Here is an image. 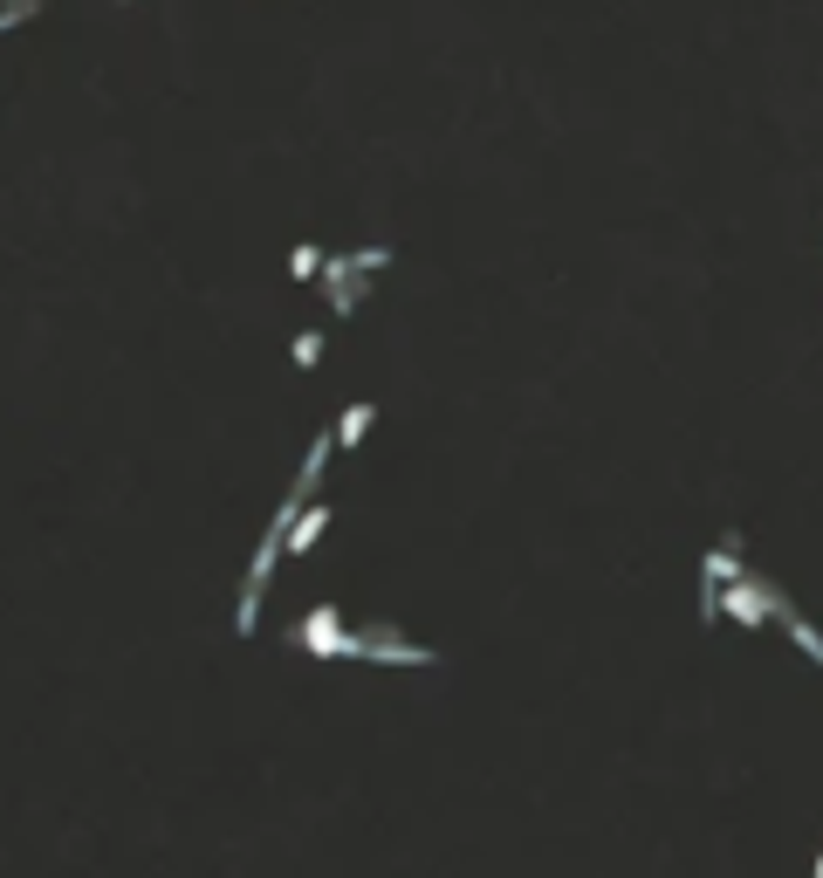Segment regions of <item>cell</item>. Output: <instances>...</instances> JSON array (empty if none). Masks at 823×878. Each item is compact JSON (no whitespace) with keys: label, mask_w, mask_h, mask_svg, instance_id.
Here are the masks:
<instances>
[{"label":"cell","mask_w":823,"mask_h":878,"mask_svg":"<svg viewBox=\"0 0 823 878\" xmlns=\"http://www.w3.org/2000/svg\"><path fill=\"white\" fill-rule=\"evenodd\" d=\"M295 645L302 652H316V659H364V632H344V617L337 604H316L295 625Z\"/></svg>","instance_id":"cell-1"},{"label":"cell","mask_w":823,"mask_h":878,"mask_svg":"<svg viewBox=\"0 0 823 878\" xmlns=\"http://www.w3.org/2000/svg\"><path fill=\"white\" fill-rule=\"evenodd\" d=\"M364 659H378V666H440V652H432V645H405L392 625H378V632L364 638Z\"/></svg>","instance_id":"cell-2"},{"label":"cell","mask_w":823,"mask_h":878,"mask_svg":"<svg viewBox=\"0 0 823 878\" xmlns=\"http://www.w3.org/2000/svg\"><path fill=\"white\" fill-rule=\"evenodd\" d=\"M776 617H783V625H789V638H796V645H803V652L816 659V673H823V632H816V625H810V617H803V611H796V604H783Z\"/></svg>","instance_id":"cell-3"},{"label":"cell","mask_w":823,"mask_h":878,"mask_svg":"<svg viewBox=\"0 0 823 878\" xmlns=\"http://www.w3.org/2000/svg\"><path fill=\"white\" fill-rule=\"evenodd\" d=\"M323 529H329V501H323V508H302V515H295V529H289V556H302Z\"/></svg>","instance_id":"cell-4"},{"label":"cell","mask_w":823,"mask_h":878,"mask_svg":"<svg viewBox=\"0 0 823 878\" xmlns=\"http://www.w3.org/2000/svg\"><path fill=\"white\" fill-rule=\"evenodd\" d=\"M329 447H337V432H316V439H309V460H302V495H316V481H323V460H329Z\"/></svg>","instance_id":"cell-5"},{"label":"cell","mask_w":823,"mask_h":878,"mask_svg":"<svg viewBox=\"0 0 823 878\" xmlns=\"http://www.w3.org/2000/svg\"><path fill=\"white\" fill-rule=\"evenodd\" d=\"M364 426H371V405H350L344 419H337V447H357V439H364Z\"/></svg>","instance_id":"cell-6"},{"label":"cell","mask_w":823,"mask_h":878,"mask_svg":"<svg viewBox=\"0 0 823 878\" xmlns=\"http://www.w3.org/2000/svg\"><path fill=\"white\" fill-rule=\"evenodd\" d=\"M350 262H357V275H364V281H378L384 268H392V247H357Z\"/></svg>","instance_id":"cell-7"},{"label":"cell","mask_w":823,"mask_h":878,"mask_svg":"<svg viewBox=\"0 0 823 878\" xmlns=\"http://www.w3.org/2000/svg\"><path fill=\"white\" fill-rule=\"evenodd\" d=\"M316 268H323L316 247H295V254H289V275H295V281H316Z\"/></svg>","instance_id":"cell-8"},{"label":"cell","mask_w":823,"mask_h":878,"mask_svg":"<svg viewBox=\"0 0 823 878\" xmlns=\"http://www.w3.org/2000/svg\"><path fill=\"white\" fill-rule=\"evenodd\" d=\"M316 357H323V330H302V337H295V365L309 371V365H316Z\"/></svg>","instance_id":"cell-9"},{"label":"cell","mask_w":823,"mask_h":878,"mask_svg":"<svg viewBox=\"0 0 823 878\" xmlns=\"http://www.w3.org/2000/svg\"><path fill=\"white\" fill-rule=\"evenodd\" d=\"M816 878H823V851H816Z\"/></svg>","instance_id":"cell-10"}]
</instances>
